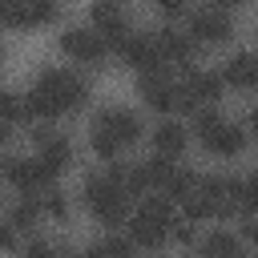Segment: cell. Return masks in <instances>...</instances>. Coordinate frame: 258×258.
<instances>
[{"mask_svg":"<svg viewBox=\"0 0 258 258\" xmlns=\"http://www.w3.org/2000/svg\"><path fill=\"white\" fill-rule=\"evenodd\" d=\"M89 97V85L77 77V73H64V69H52L36 81V89L24 97V117H56V113H69V109H81Z\"/></svg>","mask_w":258,"mask_h":258,"instance_id":"obj_1","label":"cell"},{"mask_svg":"<svg viewBox=\"0 0 258 258\" xmlns=\"http://www.w3.org/2000/svg\"><path fill=\"white\" fill-rule=\"evenodd\" d=\"M85 206L97 214L101 226H121L129 218V194L113 177H89L85 181Z\"/></svg>","mask_w":258,"mask_h":258,"instance_id":"obj_2","label":"cell"},{"mask_svg":"<svg viewBox=\"0 0 258 258\" xmlns=\"http://www.w3.org/2000/svg\"><path fill=\"white\" fill-rule=\"evenodd\" d=\"M141 101L149 105V109H157V113H169V109H177V89L169 85V64H161V69H149L145 77H141Z\"/></svg>","mask_w":258,"mask_h":258,"instance_id":"obj_3","label":"cell"},{"mask_svg":"<svg viewBox=\"0 0 258 258\" xmlns=\"http://www.w3.org/2000/svg\"><path fill=\"white\" fill-rule=\"evenodd\" d=\"M202 145H206L210 153H218V157H238V153L246 149V129L234 125V121H226V117H218V121L202 133Z\"/></svg>","mask_w":258,"mask_h":258,"instance_id":"obj_4","label":"cell"},{"mask_svg":"<svg viewBox=\"0 0 258 258\" xmlns=\"http://www.w3.org/2000/svg\"><path fill=\"white\" fill-rule=\"evenodd\" d=\"M89 16H93V28H97V36H101L105 44L121 48V44L129 40V24H125V16L113 8V0H93Z\"/></svg>","mask_w":258,"mask_h":258,"instance_id":"obj_5","label":"cell"},{"mask_svg":"<svg viewBox=\"0 0 258 258\" xmlns=\"http://www.w3.org/2000/svg\"><path fill=\"white\" fill-rule=\"evenodd\" d=\"M189 36H194V44H222V40H230L234 36V20L226 16V12H194L189 16Z\"/></svg>","mask_w":258,"mask_h":258,"instance_id":"obj_6","label":"cell"},{"mask_svg":"<svg viewBox=\"0 0 258 258\" xmlns=\"http://www.w3.org/2000/svg\"><path fill=\"white\" fill-rule=\"evenodd\" d=\"M60 52L81 60V64H97L105 56V40L97 32H89V28H64L60 32Z\"/></svg>","mask_w":258,"mask_h":258,"instance_id":"obj_7","label":"cell"},{"mask_svg":"<svg viewBox=\"0 0 258 258\" xmlns=\"http://www.w3.org/2000/svg\"><path fill=\"white\" fill-rule=\"evenodd\" d=\"M222 97V77L218 73H194L181 89H177V109H198V105H210Z\"/></svg>","mask_w":258,"mask_h":258,"instance_id":"obj_8","label":"cell"},{"mask_svg":"<svg viewBox=\"0 0 258 258\" xmlns=\"http://www.w3.org/2000/svg\"><path fill=\"white\" fill-rule=\"evenodd\" d=\"M93 125H97V129H105L121 149H125V145H133V141L141 137V121H137V113H129V109H105Z\"/></svg>","mask_w":258,"mask_h":258,"instance_id":"obj_9","label":"cell"},{"mask_svg":"<svg viewBox=\"0 0 258 258\" xmlns=\"http://www.w3.org/2000/svg\"><path fill=\"white\" fill-rule=\"evenodd\" d=\"M4 173H8V181H12L20 194H36V189H44V185L52 181V173L40 165V157H36V161H28V157H12V161L4 165Z\"/></svg>","mask_w":258,"mask_h":258,"instance_id":"obj_10","label":"cell"},{"mask_svg":"<svg viewBox=\"0 0 258 258\" xmlns=\"http://www.w3.org/2000/svg\"><path fill=\"white\" fill-rule=\"evenodd\" d=\"M194 36L189 32H177V28H161L157 32V52L165 64H189L194 60Z\"/></svg>","mask_w":258,"mask_h":258,"instance_id":"obj_11","label":"cell"},{"mask_svg":"<svg viewBox=\"0 0 258 258\" xmlns=\"http://www.w3.org/2000/svg\"><path fill=\"white\" fill-rule=\"evenodd\" d=\"M121 56H125V64H133V69H141V73L165 64L161 52H157V36H129V40L121 44Z\"/></svg>","mask_w":258,"mask_h":258,"instance_id":"obj_12","label":"cell"},{"mask_svg":"<svg viewBox=\"0 0 258 258\" xmlns=\"http://www.w3.org/2000/svg\"><path fill=\"white\" fill-rule=\"evenodd\" d=\"M218 77H222L226 85H234V89H254V85H258V64H254L250 52H238V56L226 60V69H222Z\"/></svg>","mask_w":258,"mask_h":258,"instance_id":"obj_13","label":"cell"},{"mask_svg":"<svg viewBox=\"0 0 258 258\" xmlns=\"http://www.w3.org/2000/svg\"><path fill=\"white\" fill-rule=\"evenodd\" d=\"M69 161H73V145H69L64 137H52V133H48V137L40 141V165L56 177V173L69 169Z\"/></svg>","mask_w":258,"mask_h":258,"instance_id":"obj_14","label":"cell"},{"mask_svg":"<svg viewBox=\"0 0 258 258\" xmlns=\"http://www.w3.org/2000/svg\"><path fill=\"white\" fill-rule=\"evenodd\" d=\"M153 149H157L161 157H181V153H185V129L173 125V121L157 125V133H153Z\"/></svg>","mask_w":258,"mask_h":258,"instance_id":"obj_15","label":"cell"},{"mask_svg":"<svg viewBox=\"0 0 258 258\" xmlns=\"http://www.w3.org/2000/svg\"><path fill=\"white\" fill-rule=\"evenodd\" d=\"M165 234H169V226L149 222V218H141V214H133V222H129V242H133V246H161Z\"/></svg>","mask_w":258,"mask_h":258,"instance_id":"obj_16","label":"cell"},{"mask_svg":"<svg viewBox=\"0 0 258 258\" xmlns=\"http://www.w3.org/2000/svg\"><path fill=\"white\" fill-rule=\"evenodd\" d=\"M202 250H206V254H214V258H238V254H242V242H238L234 234H226V230H222V234L206 238V242H202Z\"/></svg>","mask_w":258,"mask_h":258,"instance_id":"obj_17","label":"cell"},{"mask_svg":"<svg viewBox=\"0 0 258 258\" xmlns=\"http://www.w3.org/2000/svg\"><path fill=\"white\" fill-rule=\"evenodd\" d=\"M194 181H198L194 173H181V169H169V177L161 181V194H165L169 202H181V198H185V194L194 189Z\"/></svg>","mask_w":258,"mask_h":258,"instance_id":"obj_18","label":"cell"},{"mask_svg":"<svg viewBox=\"0 0 258 258\" xmlns=\"http://www.w3.org/2000/svg\"><path fill=\"white\" fill-rule=\"evenodd\" d=\"M28 12V24H48L56 20V0H20Z\"/></svg>","mask_w":258,"mask_h":258,"instance_id":"obj_19","label":"cell"},{"mask_svg":"<svg viewBox=\"0 0 258 258\" xmlns=\"http://www.w3.org/2000/svg\"><path fill=\"white\" fill-rule=\"evenodd\" d=\"M36 218H40V206H36V202H20V206L12 210V222H8V226H12V230H32Z\"/></svg>","mask_w":258,"mask_h":258,"instance_id":"obj_20","label":"cell"},{"mask_svg":"<svg viewBox=\"0 0 258 258\" xmlns=\"http://www.w3.org/2000/svg\"><path fill=\"white\" fill-rule=\"evenodd\" d=\"M93 153H97V157H105V161H113V157L121 153V145H117L105 129H97V125H93Z\"/></svg>","mask_w":258,"mask_h":258,"instance_id":"obj_21","label":"cell"},{"mask_svg":"<svg viewBox=\"0 0 258 258\" xmlns=\"http://www.w3.org/2000/svg\"><path fill=\"white\" fill-rule=\"evenodd\" d=\"M40 210H44L48 218H64V214H69L64 194H56V189H48V185H44V202H40Z\"/></svg>","mask_w":258,"mask_h":258,"instance_id":"obj_22","label":"cell"},{"mask_svg":"<svg viewBox=\"0 0 258 258\" xmlns=\"http://www.w3.org/2000/svg\"><path fill=\"white\" fill-rule=\"evenodd\" d=\"M0 117H4V121L24 117V101H20L16 93H0Z\"/></svg>","mask_w":258,"mask_h":258,"instance_id":"obj_23","label":"cell"},{"mask_svg":"<svg viewBox=\"0 0 258 258\" xmlns=\"http://www.w3.org/2000/svg\"><path fill=\"white\" fill-rule=\"evenodd\" d=\"M129 250H133L129 238H105V242L93 246V254H129Z\"/></svg>","mask_w":258,"mask_h":258,"instance_id":"obj_24","label":"cell"},{"mask_svg":"<svg viewBox=\"0 0 258 258\" xmlns=\"http://www.w3.org/2000/svg\"><path fill=\"white\" fill-rule=\"evenodd\" d=\"M165 16H177V12H185V0H153Z\"/></svg>","mask_w":258,"mask_h":258,"instance_id":"obj_25","label":"cell"},{"mask_svg":"<svg viewBox=\"0 0 258 258\" xmlns=\"http://www.w3.org/2000/svg\"><path fill=\"white\" fill-rule=\"evenodd\" d=\"M173 226H177V230H173L177 242H194V222H189V218H185V222H173Z\"/></svg>","mask_w":258,"mask_h":258,"instance_id":"obj_26","label":"cell"},{"mask_svg":"<svg viewBox=\"0 0 258 258\" xmlns=\"http://www.w3.org/2000/svg\"><path fill=\"white\" fill-rule=\"evenodd\" d=\"M16 238H12V226H0V250H12Z\"/></svg>","mask_w":258,"mask_h":258,"instance_id":"obj_27","label":"cell"},{"mask_svg":"<svg viewBox=\"0 0 258 258\" xmlns=\"http://www.w3.org/2000/svg\"><path fill=\"white\" fill-rule=\"evenodd\" d=\"M28 254H52L48 242H28Z\"/></svg>","mask_w":258,"mask_h":258,"instance_id":"obj_28","label":"cell"},{"mask_svg":"<svg viewBox=\"0 0 258 258\" xmlns=\"http://www.w3.org/2000/svg\"><path fill=\"white\" fill-rule=\"evenodd\" d=\"M8 133H12V129H8V121H4V117H0V145H4V141H8Z\"/></svg>","mask_w":258,"mask_h":258,"instance_id":"obj_29","label":"cell"},{"mask_svg":"<svg viewBox=\"0 0 258 258\" xmlns=\"http://www.w3.org/2000/svg\"><path fill=\"white\" fill-rule=\"evenodd\" d=\"M218 4H226V0H218Z\"/></svg>","mask_w":258,"mask_h":258,"instance_id":"obj_30","label":"cell"}]
</instances>
